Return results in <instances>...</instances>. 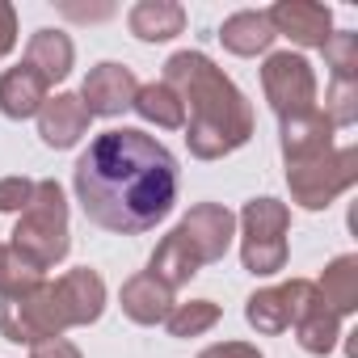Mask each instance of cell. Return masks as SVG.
Returning a JSON list of instances; mask_svg holds the SVG:
<instances>
[{"mask_svg": "<svg viewBox=\"0 0 358 358\" xmlns=\"http://www.w3.org/2000/svg\"><path fill=\"white\" fill-rule=\"evenodd\" d=\"M72 186L89 224L114 236H139L173 211L182 177L173 152L156 135L139 127H110L76 156Z\"/></svg>", "mask_w": 358, "mask_h": 358, "instance_id": "6da1fadb", "label": "cell"}, {"mask_svg": "<svg viewBox=\"0 0 358 358\" xmlns=\"http://www.w3.org/2000/svg\"><path fill=\"white\" fill-rule=\"evenodd\" d=\"M164 85L182 97L186 110V143L194 160H224L228 152L253 139V106L249 97L215 68L203 51H177L164 64Z\"/></svg>", "mask_w": 358, "mask_h": 358, "instance_id": "7a4b0ae2", "label": "cell"}, {"mask_svg": "<svg viewBox=\"0 0 358 358\" xmlns=\"http://www.w3.org/2000/svg\"><path fill=\"white\" fill-rule=\"evenodd\" d=\"M9 236H13L9 249L26 266H34L38 274L55 270L68 257V249H72V236H68V199H64V186L55 182V177L34 182V199L17 215V228Z\"/></svg>", "mask_w": 358, "mask_h": 358, "instance_id": "3957f363", "label": "cell"}, {"mask_svg": "<svg viewBox=\"0 0 358 358\" xmlns=\"http://www.w3.org/2000/svg\"><path fill=\"white\" fill-rule=\"evenodd\" d=\"M241 228V266L253 278H274L287 270V228H291V207L278 199H249L245 211L236 215Z\"/></svg>", "mask_w": 358, "mask_h": 358, "instance_id": "277c9868", "label": "cell"}, {"mask_svg": "<svg viewBox=\"0 0 358 358\" xmlns=\"http://www.w3.org/2000/svg\"><path fill=\"white\" fill-rule=\"evenodd\" d=\"M358 182V148H329L324 156L316 160H303V164H291L287 169V186H291V199L308 211H324L333 199H341L350 186Z\"/></svg>", "mask_w": 358, "mask_h": 358, "instance_id": "5b68a950", "label": "cell"}, {"mask_svg": "<svg viewBox=\"0 0 358 358\" xmlns=\"http://www.w3.org/2000/svg\"><path fill=\"white\" fill-rule=\"evenodd\" d=\"M262 89L278 122L303 118L316 110V72L299 51H274L262 64Z\"/></svg>", "mask_w": 358, "mask_h": 358, "instance_id": "8992f818", "label": "cell"}, {"mask_svg": "<svg viewBox=\"0 0 358 358\" xmlns=\"http://www.w3.org/2000/svg\"><path fill=\"white\" fill-rule=\"evenodd\" d=\"M0 333L17 345H38V341H51V337H64V320H59V308H55V291L51 282L43 278L38 287L22 291V295H5L0 299Z\"/></svg>", "mask_w": 358, "mask_h": 358, "instance_id": "52a82bcc", "label": "cell"}, {"mask_svg": "<svg viewBox=\"0 0 358 358\" xmlns=\"http://www.w3.org/2000/svg\"><path fill=\"white\" fill-rule=\"evenodd\" d=\"M316 299V282L312 278H291V282H282V287H262V291H253L249 299H245V320L257 329V333H266V337H278V333H287L299 316H303V308Z\"/></svg>", "mask_w": 358, "mask_h": 358, "instance_id": "ba28073f", "label": "cell"}, {"mask_svg": "<svg viewBox=\"0 0 358 358\" xmlns=\"http://www.w3.org/2000/svg\"><path fill=\"white\" fill-rule=\"evenodd\" d=\"M190 245V253L199 257V266H215L224 262V253L232 249V236H236V215L224 207V203H199L182 215V224L173 228Z\"/></svg>", "mask_w": 358, "mask_h": 358, "instance_id": "9c48e42d", "label": "cell"}, {"mask_svg": "<svg viewBox=\"0 0 358 358\" xmlns=\"http://www.w3.org/2000/svg\"><path fill=\"white\" fill-rule=\"evenodd\" d=\"M135 93H139L135 72H131L127 64L106 59V64H97V68L85 76V85H80V93H76V97L85 101L89 118H118L122 110H131Z\"/></svg>", "mask_w": 358, "mask_h": 358, "instance_id": "30bf717a", "label": "cell"}, {"mask_svg": "<svg viewBox=\"0 0 358 358\" xmlns=\"http://www.w3.org/2000/svg\"><path fill=\"white\" fill-rule=\"evenodd\" d=\"M51 291H55V308H59L64 329L93 324V320L106 312V282H101V274L89 270V266L68 270L64 278L51 282Z\"/></svg>", "mask_w": 358, "mask_h": 358, "instance_id": "8fae6325", "label": "cell"}, {"mask_svg": "<svg viewBox=\"0 0 358 358\" xmlns=\"http://www.w3.org/2000/svg\"><path fill=\"white\" fill-rule=\"evenodd\" d=\"M274 34L291 38L295 47H324L329 34H333V13L324 5H316V0H278L274 9H266Z\"/></svg>", "mask_w": 358, "mask_h": 358, "instance_id": "7c38bea8", "label": "cell"}, {"mask_svg": "<svg viewBox=\"0 0 358 358\" xmlns=\"http://www.w3.org/2000/svg\"><path fill=\"white\" fill-rule=\"evenodd\" d=\"M89 110H85V101L76 97V93H55V97H47L43 101V110H38V135H43V143L47 148H55V152H64V148H76L85 135H89Z\"/></svg>", "mask_w": 358, "mask_h": 358, "instance_id": "4fadbf2b", "label": "cell"}, {"mask_svg": "<svg viewBox=\"0 0 358 358\" xmlns=\"http://www.w3.org/2000/svg\"><path fill=\"white\" fill-rule=\"evenodd\" d=\"M118 303H122V316H127V320L152 329V324H164V316L173 312L177 299H173V291H169L164 282H156V278L143 270V274H131V278L122 282Z\"/></svg>", "mask_w": 358, "mask_h": 358, "instance_id": "5bb4252c", "label": "cell"}, {"mask_svg": "<svg viewBox=\"0 0 358 358\" xmlns=\"http://www.w3.org/2000/svg\"><path fill=\"white\" fill-rule=\"evenodd\" d=\"M47 97H51V85L30 64H17L9 72H0V114H5V118H13V122L38 118Z\"/></svg>", "mask_w": 358, "mask_h": 358, "instance_id": "9a60e30c", "label": "cell"}, {"mask_svg": "<svg viewBox=\"0 0 358 358\" xmlns=\"http://www.w3.org/2000/svg\"><path fill=\"white\" fill-rule=\"evenodd\" d=\"M329 148H333V122L320 110L282 122V160H287V169L291 164H303V160H316Z\"/></svg>", "mask_w": 358, "mask_h": 358, "instance_id": "2e32d148", "label": "cell"}, {"mask_svg": "<svg viewBox=\"0 0 358 358\" xmlns=\"http://www.w3.org/2000/svg\"><path fill=\"white\" fill-rule=\"evenodd\" d=\"M127 30L139 43H169L186 30V9L177 0H139L127 13Z\"/></svg>", "mask_w": 358, "mask_h": 358, "instance_id": "e0dca14e", "label": "cell"}, {"mask_svg": "<svg viewBox=\"0 0 358 358\" xmlns=\"http://www.w3.org/2000/svg\"><path fill=\"white\" fill-rule=\"evenodd\" d=\"M274 38H278V34H274L266 9H241V13L224 17V26H220V43H224L232 55H245V59L270 51Z\"/></svg>", "mask_w": 358, "mask_h": 358, "instance_id": "ac0fdd59", "label": "cell"}, {"mask_svg": "<svg viewBox=\"0 0 358 358\" xmlns=\"http://www.w3.org/2000/svg\"><path fill=\"white\" fill-rule=\"evenodd\" d=\"M291 329H295L299 350H303V354H316V358L333 354V350H337V341L345 337V333H341V316H337L333 308H324L320 291H316V299L303 308V316H299Z\"/></svg>", "mask_w": 358, "mask_h": 358, "instance_id": "d6986e66", "label": "cell"}, {"mask_svg": "<svg viewBox=\"0 0 358 358\" xmlns=\"http://www.w3.org/2000/svg\"><path fill=\"white\" fill-rule=\"evenodd\" d=\"M26 64H30L47 85H55V80H64V76L72 72L76 47H72V38H68L64 30H38V34L30 38V47H26Z\"/></svg>", "mask_w": 358, "mask_h": 358, "instance_id": "ffe728a7", "label": "cell"}, {"mask_svg": "<svg viewBox=\"0 0 358 358\" xmlns=\"http://www.w3.org/2000/svg\"><path fill=\"white\" fill-rule=\"evenodd\" d=\"M199 270H203V266H199V257L190 253V245L177 236V232H169V236L156 245L152 262H148V274H152L156 282H164L169 291H182Z\"/></svg>", "mask_w": 358, "mask_h": 358, "instance_id": "44dd1931", "label": "cell"}, {"mask_svg": "<svg viewBox=\"0 0 358 358\" xmlns=\"http://www.w3.org/2000/svg\"><path fill=\"white\" fill-rule=\"evenodd\" d=\"M324 308H333L337 316H354L358 312V257L354 253H341L324 266L320 282H316Z\"/></svg>", "mask_w": 358, "mask_h": 358, "instance_id": "7402d4cb", "label": "cell"}, {"mask_svg": "<svg viewBox=\"0 0 358 358\" xmlns=\"http://www.w3.org/2000/svg\"><path fill=\"white\" fill-rule=\"evenodd\" d=\"M131 110H135L143 122L160 127V131H182V127H186V110H182V97H177V93H173L164 80L139 85V93H135Z\"/></svg>", "mask_w": 358, "mask_h": 358, "instance_id": "603a6c76", "label": "cell"}, {"mask_svg": "<svg viewBox=\"0 0 358 358\" xmlns=\"http://www.w3.org/2000/svg\"><path fill=\"white\" fill-rule=\"evenodd\" d=\"M220 324V303L211 299H190V303H173V312L164 316V329L173 337H199L207 329Z\"/></svg>", "mask_w": 358, "mask_h": 358, "instance_id": "cb8c5ba5", "label": "cell"}, {"mask_svg": "<svg viewBox=\"0 0 358 358\" xmlns=\"http://www.w3.org/2000/svg\"><path fill=\"white\" fill-rule=\"evenodd\" d=\"M320 51L333 68V80H358V30H333Z\"/></svg>", "mask_w": 358, "mask_h": 358, "instance_id": "d4e9b609", "label": "cell"}, {"mask_svg": "<svg viewBox=\"0 0 358 358\" xmlns=\"http://www.w3.org/2000/svg\"><path fill=\"white\" fill-rule=\"evenodd\" d=\"M47 274H38L34 266H26L9 245H0V299L5 295H22V291H30V287H38Z\"/></svg>", "mask_w": 358, "mask_h": 358, "instance_id": "484cf974", "label": "cell"}, {"mask_svg": "<svg viewBox=\"0 0 358 358\" xmlns=\"http://www.w3.org/2000/svg\"><path fill=\"white\" fill-rule=\"evenodd\" d=\"M320 114L333 122V131L337 127H354L358 122V80H333Z\"/></svg>", "mask_w": 358, "mask_h": 358, "instance_id": "4316f807", "label": "cell"}, {"mask_svg": "<svg viewBox=\"0 0 358 358\" xmlns=\"http://www.w3.org/2000/svg\"><path fill=\"white\" fill-rule=\"evenodd\" d=\"M34 199V182L30 177H0V215H22Z\"/></svg>", "mask_w": 358, "mask_h": 358, "instance_id": "83f0119b", "label": "cell"}, {"mask_svg": "<svg viewBox=\"0 0 358 358\" xmlns=\"http://www.w3.org/2000/svg\"><path fill=\"white\" fill-rule=\"evenodd\" d=\"M30 358H85V354H80L76 341H68V337H51V341L30 345Z\"/></svg>", "mask_w": 358, "mask_h": 358, "instance_id": "f1b7e54d", "label": "cell"}, {"mask_svg": "<svg viewBox=\"0 0 358 358\" xmlns=\"http://www.w3.org/2000/svg\"><path fill=\"white\" fill-rule=\"evenodd\" d=\"M17 47V9L9 0H0V59Z\"/></svg>", "mask_w": 358, "mask_h": 358, "instance_id": "f546056e", "label": "cell"}, {"mask_svg": "<svg viewBox=\"0 0 358 358\" xmlns=\"http://www.w3.org/2000/svg\"><path fill=\"white\" fill-rule=\"evenodd\" d=\"M199 358H266V354L249 341H220V345H207Z\"/></svg>", "mask_w": 358, "mask_h": 358, "instance_id": "4dcf8cb0", "label": "cell"}, {"mask_svg": "<svg viewBox=\"0 0 358 358\" xmlns=\"http://www.w3.org/2000/svg\"><path fill=\"white\" fill-rule=\"evenodd\" d=\"M68 17H76V22H101V17H110L114 9L110 5H101V9H76V5H59Z\"/></svg>", "mask_w": 358, "mask_h": 358, "instance_id": "1f68e13d", "label": "cell"}]
</instances>
